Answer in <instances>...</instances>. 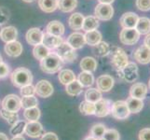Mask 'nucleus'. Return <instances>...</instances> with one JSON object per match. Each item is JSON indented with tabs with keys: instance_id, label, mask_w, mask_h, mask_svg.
I'll list each match as a JSON object with an SVG mask.
<instances>
[{
	"instance_id": "obj_51",
	"label": "nucleus",
	"mask_w": 150,
	"mask_h": 140,
	"mask_svg": "<svg viewBox=\"0 0 150 140\" xmlns=\"http://www.w3.org/2000/svg\"><path fill=\"white\" fill-rule=\"evenodd\" d=\"M99 3H103V4H112L115 0H98Z\"/></svg>"
},
{
	"instance_id": "obj_39",
	"label": "nucleus",
	"mask_w": 150,
	"mask_h": 140,
	"mask_svg": "<svg viewBox=\"0 0 150 140\" xmlns=\"http://www.w3.org/2000/svg\"><path fill=\"white\" fill-rule=\"evenodd\" d=\"M106 130V126L103 123H95L91 126L90 131V136L95 137L96 139L101 138Z\"/></svg>"
},
{
	"instance_id": "obj_28",
	"label": "nucleus",
	"mask_w": 150,
	"mask_h": 140,
	"mask_svg": "<svg viewBox=\"0 0 150 140\" xmlns=\"http://www.w3.org/2000/svg\"><path fill=\"white\" fill-rule=\"evenodd\" d=\"M38 6L44 12L51 13L58 9V0H38Z\"/></svg>"
},
{
	"instance_id": "obj_14",
	"label": "nucleus",
	"mask_w": 150,
	"mask_h": 140,
	"mask_svg": "<svg viewBox=\"0 0 150 140\" xmlns=\"http://www.w3.org/2000/svg\"><path fill=\"white\" fill-rule=\"evenodd\" d=\"M132 57L139 64L147 65L150 63V49L146 46L142 45L133 51Z\"/></svg>"
},
{
	"instance_id": "obj_23",
	"label": "nucleus",
	"mask_w": 150,
	"mask_h": 140,
	"mask_svg": "<svg viewBox=\"0 0 150 140\" xmlns=\"http://www.w3.org/2000/svg\"><path fill=\"white\" fill-rule=\"evenodd\" d=\"M126 103H127L129 109H130V112L133 113V114H137L140 112L144 108V105L143 100L138 99V98L132 97V96L127 98Z\"/></svg>"
},
{
	"instance_id": "obj_16",
	"label": "nucleus",
	"mask_w": 150,
	"mask_h": 140,
	"mask_svg": "<svg viewBox=\"0 0 150 140\" xmlns=\"http://www.w3.org/2000/svg\"><path fill=\"white\" fill-rule=\"evenodd\" d=\"M27 43L33 46H37L42 43L43 39V32L39 28H31L27 31L25 35Z\"/></svg>"
},
{
	"instance_id": "obj_36",
	"label": "nucleus",
	"mask_w": 150,
	"mask_h": 140,
	"mask_svg": "<svg viewBox=\"0 0 150 140\" xmlns=\"http://www.w3.org/2000/svg\"><path fill=\"white\" fill-rule=\"evenodd\" d=\"M79 111L84 116H91L95 113V104L89 101H82L79 105Z\"/></svg>"
},
{
	"instance_id": "obj_27",
	"label": "nucleus",
	"mask_w": 150,
	"mask_h": 140,
	"mask_svg": "<svg viewBox=\"0 0 150 140\" xmlns=\"http://www.w3.org/2000/svg\"><path fill=\"white\" fill-rule=\"evenodd\" d=\"M65 92L70 96H79L83 92V86L79 83V80H76L65 85Z\"/></svg>"
},
{
	"instance_id": "obj_46",
	"label": "nucleus",
	"mask_w": 150,
	"mask_h": 140,
	"mask_svg": "<svg viewBox=\"0 0 150 140\" xmlns=\"http://www.w3.org/2000/svg\"><path fill=\"white\" fill-rule=\"evenodd\" d=\"M9 75V66L4 62L0 63V79H4Z\"/></svg>"
},
{
	"instance_id": "obj_19",
	"label": "nucleus",
	"mask_w": 150,
	"mask_h": 140,
	"mask_svg": "<svg viewBox=\"0 0 150 140\" xmlns=\"http://www.w3.org/2000/svg\"><path fill=\"white\" fill-rule=\"evenodd\" d=\"M66 42L74 50H79L81 48H83V46L86 44L84 35L79 32H75L73 34H71L69 37L67 38Z\"/></svg>"
},
{
	"instance_id": "obj_58",
	"label": "nucleus",
	"mask_w": 150,
	"mask_h": 140,
	"mask_svg": "<svg viewBox=\"0 0 150 140\" xmlns=\"http://www.w3.org/2000/svg\"><path fill=\"white\" fill-rule=\"evenodd\" d=\"M1 29H2V28H1V27H0V33H1Z\"/></svg>"
},
{
	"instance_id": "obj_31",
	"label": "nucleus",
	"mask_w": 150,
	"mask_h": 140,
	"mask_svg": "<svg viewBox=\"0 0 150 140\" xmlns=\"http://www.w3.org/2000/svg\"><path fill=\"white\" fill-rule=\"evenodd\" d=\"M135 29L140 35H147L150 33V19L147 17H139Z\"/></svg>"
},
{
	"instance_id": "obj_44",
	"label": "nucleus",
	"mask_w": 150,
	"mask_h": 140,
	"mask_svg": "<svg viewBox=\"0 0 150 140\" xmlns=\"http://www.w3.org/2000/svg\"><path fill=\"white\" fill-rule=\"evenodd\" d=\"M20 93L23 97L35 95V86H33L32 84H29V85H25L22 88H20Z\"/></svg>"
},
{
	"instance_id": "obj_29",
	"label": "nucleus",
	"mask_w": 150,
	"mask_h": 140,
	"mask_svg": "<svg viewBox=\"0 0 150 140\" xmlns=\"http://www.w3.org/2000/svg\"><path fill=\"white\" fill-rule=\"evenodd\" d=\"M77 80L79 81V83L82 86L87 87V88L92 86L94 82H95L94 76L92 75L91 72H87V71H82L81 73L79 75Z\"/></svg>"
},
{
	"instance_id": "obj_5",
	"label": "nucleus",
	"mask_w": 150,
	"mask_h": 140,
	"mask_svg": "<svg viewBox=\"0 0 150 140\" xmlns=\"http://www.w3.org/2000/svg\"><path fill=\"white\" fill-rule=\"evenodd\" d=\"M55 50H56V53L59 55V57L63 60L64 63H68V64L73 63L77 58L76 50L72 48L67 42H63Z\"/></svg>"
},
{
	"instance_id": "obj_17",
	"label": "nucleus",
	"mask_w": 150,
	"mask_h": 140,
	"mask_svg": "<svg viewBox=\"0 0 150 140\" xmlns=\"http://www.w3.org/2000/svg\"><path fill=\"white\" fill-rule=\"evenodd\" d=\"M139 16L134 12H126L124 13L120 20V23L122 28H135Z\"/></svg>"
},
{
	"instance_id": "obj_35",
	"label": "nucleus",
	"mask_w": 150,
	"mask_h": 140,
	"mask_svg": "<svg viewBox=\"0 0 150 140\" xmlns=\"http://www.w3.org/2000/svg\"><path fill=\"white\" fill-rule=\"evenodd\" d=\"M103 98L102 92L99 91L97 88H89L85 92V100L91 103H96Z\"/></svg>"
},
{
	"instance_id": "obj_12",
	"label": "nucleus",
	"mask_w": 150,
	"mask_h": 140,
	"mask_svg": "<svg viewBox=\"0 0 150 140\" xmlns=\"http://www.w3.org/2000/svg\"><path fill=\"white\" fill-rule=\"evenodd\" d=\"M24 134L31 138H38L42 136L43 125L38 121V122H26V125H25Z\"/></svg>"
},
{
	"instance_id": "obj_33",
	"label": "nucleus",
	"mask_w": 150,
	"mask_h": 140,
	"mask_svg": "<svg viewBox=\"0 0 150 140\" xmlns=\"http://www.w3.org/2000/svg\"><path fill=\"white\" fill-rule=\"evenodd\" d=\"M98 27H99V20L95 16H87L84 18L82 29H83L85 32L96 30Z\"/></svg>"
},
{
	"instance_id": "obj_8",
	"label": "nucleus",
	"mask_w": 150,
	"mask_h": 140,
	"mask_svg": "<svg viewBox=\"0 0 150 140\" xmlns=\"http://www.w3.org/2000/svg\"><path fill=\"white\" fill-rule=\"evenodd\" d=\"M2 108L10 112H19L22 108V101L21 98L16 95H8L4 97L1 103Z\"/></svg>"
},
{
	"instance_id": "obj_57",
	"label": "nucleus",
	"mask_w": 150,
	"mask_h": 140,
	"mask_svg": "<svg viewBox=\"0 0 150 140\" xmlns=\"http://www.w3.org/2000/svg\"><path fill=\"white\" fill-rule=\"evenodd\" d=\"M148 88H149V90H150V80H149V81H148Z\"/></svg>"
},
{
	"instance_id": "obj_30",
	"label": "nucleus",
	"mask_w": 150,
	"mask_h": 140,
	"mask_svg": "<svg viewBox=\"0 0 150 140\" xmlns=\"http://www.w3.org/2000/svg\"><path fill=\"white\" fill-rule=\"evenodd\" d=\"M41 117V111L38 107L26 108L23 111V118L27 122H38Z\"/></svg>"
},
{
	"instance_id": "obj_42",
	"label": "nucleus",
	"mask_w": 150,
	"mask_h": 140,
	"mask_svg": "<svg viewBox=\"0 0 150 140\" xmlns=\"http://www.w3.org/2000/svg\"><path fill=\"white\" fill-rule=\"evenodd\" d=\"M21 101H22V108H23V109L38 106V100L35 95L23 97L22 99H21Z\"/></svg>"
},
{
	"instance_id": "obj_24",
	"label": "nucleus",
	"mask_w": 150,
	"mask_h": 140,
	"mask_svg": "<svg viewBox=\"0 0 150 140\" xmlns=\"http://www.w3.org/2000/svg\"><path fill=\"white\" fill-rule=\"evenodd\" d=\"M97 61L93 57L87 56L84 57L83 59L80 61V68L82 71H87V72H94L97 69Z\"/></svg>"
},
{
	"instance_id": "obj_2",
	"label": "nucleus",
	"mask_w": 150,
	"mask_h": 140,
	"mask_svg": "<svg viewBox=\"0 0 150 140\" xmlns=\"http://www.w3.org/2000/svg\"><path fill=\"white\" fill-rule=\"evenodd\" d=\"M10 80L12 84L17 88H22L25 85L32 84V72L25 67H19L10 74Z\"/></svg>"
},
{
	"instance_id": "obj_20",
	"label": "nucleus",
	"mask_w": 150,
	"mask_h": 140,
	"mask_svg": "<svg viewBox=\"0 0 150 140\" xmlns=\"http://www.w3.org/2000/svg\"><path fill=\"white\" fill-rule=\"evenodd\" d=\"M5 53L9 57H18L23 53V45L19 41L14 40L11 42H8L5 45Z\"/></svg>"
},
{
	"instance_id": "obj_56",
	"label": "nucleus",
	"mask_w": 150,
	"mask_h": 140,
	"mask_svg": "<svg viewBox=\"0 0 150 140\" xmlns=\"http://www.w3.org/2000/svg\"><path fill=\"white\" fill-rule=\"evenodd\" d=\"M1 62H3V58H2L1 54H0V63H1Z\"/></svg>"
},
{
	"instance_id": "obj_26",
	"label": "nucleus",
	"mask_w": 150,
	"mask_h": 140,
	"mask_svg": "<svg viewBox=\"0 0 150 140\" xmlns=\"http://www.w3.org/2000/svg\"><path fill=\"white\" fill-rule=\"evenodd\" d=\"M84 22V16L81 13H73L68 19V24L71 29L80 30L82 29V25Z\"/></svg>"
},
{
	"instance_id": "obj_9",
	"label": "nucleus",
	"mask_w": 150,
	"mask_h": 140,
	"mask_svg": "<svg viewBox=\"0 0 150 140\" xmlns=\"http://www.w3.org/2000/svg\"><path fill=\"white\" fill-rule=\"evenodd\" d=\"M94 15L98 20L101 21H109L114 15V9L110 4L99 3L95 7Z\"/></svg>"
},
{
	"instance_id": "obj_3",
	"label": "nucleus",
	"mask_w": 150,
	"mask_h": 140,
	"mask_svg": "<svg viewBox=\"0 0 150 140\" xmlns=\"http://www.w3.org/2000/svg\"><path fill=\"white\" fill-rule=\"evenodd\" d=\"M111 65L115 67L117 71L121 70L123 67H125L129 64V57L125 50L118 47H112L110 48L109 54Z\"/></svg>"
},
{
	"instance_id": "obj_1",
	"label": "nucleus",
	"mask_w": 150,
	"mask_h": 140,
	"mask_svg": "<svg viewBox=\"0 0 150 140\" xmlns=\"http://www.w3.org/2000/svg\"><path fill=\"white\" fill-rule=\"evenodd\" d=\"M64 65V62L56 53H50L40 61V68L46 74H55Z\"/></svg>"
},
{
	"instance_id": "obj_4",
	"label": "nucleus",
	"mask_w": 150,
	"mask_h": 140,
	"mask_svg": "<svg viewBox=\"0 0 150 140\" xmlns=\"http://www.w3.org/2000/svg\"><path fill=\"white\" fill-rule=\"evenodd\" d=\"M110 114L114 119H116V120L122 121L129 118V116L131 115V112L127 106L126 101L120 100V101H116L112 103Z\"/></svg>"
},
{
	"instance_id": "obj_45",
	"label": "nucleus",
	"mask_w": 150,
	"mask_h": 140,
	"mask_svg": "<svg viewBox=\"0 0 150 140\" xmlns=\"http://www.w3.org/2000/svg\"><path fill=\"white\" fill-rule=\"evenodd\" d=\"M136 8L141 11H148L150 10V0H136Z\"/></svg>"
},
{
	"instance_id": "obj_47",
	"label": "nucleus",
	"mask_w": 150,
	"mask_h": 140,
	"mask_svg": "<svg viewBox=\"0 0 150 140\" xmlns=\"http://www.w3.org/2000/svg\"><path fill=\"white\" fill-rule=\"evenodd\" d=\"M9 19V14L8 10L3 8L0 7V25L6 23Z\"/></svg>"
},
{
	"instance_id": "obj_55",
	"label": "nucleus",
	"mask_w": 150,
	"mask_h": 140,
	"mask_svg": "<svg viewBox=\"0 0 150 140\" xmlns=\"http://www.w3.org/2000/svg\"><path fill=\"white\" fill-rule=\"evenodd\" d=\"M23 1H24V2H26V3H32V2L35 1V0H23Z\"/></svg>"
},
{
	"instance_id": "obj_52",
	"label": "nucleus",
	"mask_w": 150,
	"mask_h": 140,
	"mask_svg": "<svg viewBox=\"0 0 150 140\" xmlns=\"http://www.w3.org/2000/svg\"><path fill=\"white\" fill-rule=\"evenodd\" d=\"M11 140H25V138L22 136V134H20V136H13Z\"/></svg>"
},
{
	"instance_id": "obj_10",
	"label": "nucleus",
	"mask_w": 150,
	"mask_h": 140,
	"mask_svg": "<svg viewBox=\"0 0 150 140\" xmlns=\"http://www.w3.org/2000/svg\"><path fill=\"white\" fill-rule=\"evenodd\" d=\"M35 95L41 98H48L53 95V86L49 80H41L35 86Z\"/></svg>"
},
{
	"instance_id": "obj_11",
	"label": "nucleus",
	"mask_w": 150,
	"mask_h": 140,
	"mask_svg": "<svg viewBox=\"0 0 150 140\" xmlns=\"http://www.w3.org/2000/svg\"><path fill=\"white\" fill-rule=\"evenodd\" d=\"M112 102L109 99L101 98L99 101L95 103V113L94 115L99 118L106 117L110 114Z\"/></svg>"
},
{
	"instance_id": "obj_18",
	"label": "nucleus",
	"mask_w": 150,
	"mask_h": 140,
	"mask_svg": "<svg viewBox=\"0 0 150 140\" xmlns=\"http://www.w3.org/2000/svg\"><path fill=\"white\" fill-rule=\"evenodd\" d=\"M64 42L62 37H58V36H53L49 33H43V39H42V44L46 46L49 50H54L57 49L58 47Z\"/></svg>"
},
{
	"instance_id": "obj_38",
	"label": "nucleus",
	"mask_w": 150,
	"mask_h": 140,
	"mask_svg": "<svg viewBox=\"0 0 150 140\" xmlns=\"http://www.w3.org/2000/svg\"><path fill=\"white\" fill-rule=\"evenodd\" d=\"M50 53V50L46 46H44L42 43L39 44V45L35 46V48L33 50L34 57L37 60H39V61L44 59L45 57L47 56V55H49Z\"/></svg>"
},
{
	"instance_id": "obj_50",
	"label": "nucleus",
	"mask_w": 150,
	"mask_h": 140,
	"mask_svg": "<svg viewBox=\"0 0 150 140\" xmlns=\"http://www.w3.org/2000/svg\"><path fill=\"white\" fill-rule=\"evenodd\" d=\"M144 45L146 46L148 49H150V33L146 35V38L144 39Z\"/></svg>"
},
{
	"instance_id": "obj_15",
	"label": "nucleus",
	"mask_w": 150,
	"mask_h": 140,
	"mask_svg": "<svg viewBox=\"0 0 150 140\" xmlns=\"http://www.w3.org/2000/svg\"><path fill=\"white\" fill-rule=\"evenodd\" d=\"M148 87L142 82H136L130 88V96L144 100L146 97Z\"/></svg>"
},
{
	"instance_id": "obj_25",
	"label": "nucleus",
	"mask_w": 150,
	"mask_h": 140,
	"mask_svg": "<svg viewBox=\"0 0 150 140\" xmlns=\"http://www.w3.org/2000/svg\"><path fill=\"white\" fill-rule=\"evenodd\" d=\"M85 41L88 45L94 47L99 42L102 41V34L98 30H92V31H88L84 35Z\"/></svg>"
},
{
	"instance_id": "obj_41",
	"label": "nucleus",
	"mask_w": 150,
	"mask_h": 140,
	"mask_svg": "<svg viewBox=\"0 0 150 140\" xmlns=\"http://www.w3.org/2000/svg\"><path fill=\"white\" fill-rule=\"evenodd\" d=\"M25 125H26V122L19 120L18 122H15L13 125H11V128H10V131H9L10 134H12L13 136L23 134L24 133Z\"/></svg>"
},
{
	"instance_id": "obj_49",
	"label": "nucleus",
	"mask_w": 150,
	"mask_h": 140,
	"mask_svg": "<svg viewBox=\"0 0 150 140\" xmlns=\"http://www.w3.org/2000/svg\"><path fill=\"white\" fill-rule=\"evenodd\" d=\"M40 140H59V137L55 133L48 132V133L42 134Z\"/></svg>"
},
{
	"instance_id": "obj_40",
	"label": "nucleus",
	"mask_w": 150,
	"mask_h": 140,
	"mask_svg": "<svg viewBox=\"0 0 150 140\" xmlns=\"http://www.w3.org/2000/svg\"><path fill=\"white\" fill-rule=\"evenodd\" d=\"M94 48H95V53L98 56L105 57L109 54L110 46L107 42H105V41H101V42L94 46Z\"/></svg>"
},
{
	"instance_id": "obj_48",
	"label": "nucleus",
	"mask_w": 150,
	"mask_h": 140,
	"mask_svg": "<svg viewBox=\"0 0 150 140\" xmlns=\"http://www.w3.org/2000/svg\"><path fill=\"white\" fill-rule=\"evenodd\" d=\"M139 140H150V128H144L138 134Z\"/></svg>"
},
{
	"instance_id": "obj_54",
	"label": "nucleus",
	"mask_w": 150,
	"mask_h": 140,
	"mask_svg": "<svg viewBox=\"0 0 150 140\" xmlns=\"http://www.w3.org/2000/svg\"><path fill=\"white\" fill-rule=\"evenodd\" d=\"M84 140H97V139L93 136H88L87 137L84 138Z\"/></svg>"
},
{
	"instance_id": "obj_6",
	"label": "nucleus",
	"mask_w": 150,
	"mask_h": 140,
	"mask_svg": "<svg viewBox=\"0 0 150 140\" xmlns=\"http://www.w3.org/2000/svg\"><path fill=\"white\" fill-rule=\"evenodd\" d=\"M140 36L135 28H123L120 34V40L124 45L132 46L138 42Z\"/></svg>"
},
{
	"instance_id": "obj_37",
	"label": "nucleus",
	"mask_w": 150,
	"mask_h": 140,
	"mask_svg": "<svg viewBox=\"0 0 150 140\" xmlns=\"http://www.w3.org/2000/svg\"><path fill=\"white\" fill-rule=\"evenodd\" d=\"M0 116H1L9 125H13L15 122L20 120L19 114L17 112H10V111L4 109V108H2V109L0 110Z\"/></svg>"
},
{
	"instance_id": "obj_43",
	"label": "nucleus",
	"mask_w": 150,
	"mask_h": 140,
	"mask_svg": "<svg viewBox=\"0 0 150 140\" xmlns=\"http://www.w3.org/2000/svg\"><path fill=\"white\" fill-rule=\"evenodd\" d=\"M105 140H120V133L116 129H106L103 136H102Z\"/></svg>"
},
{
	"instance_id": "obj_22",
	"label": "nucleus",
	"mask_w": 150,
	"mask_h": 140,
	"mask_svg": "<svg viewBox=\"0 0 150 140\" xmlns=\"http://www.w3.org/2000/svg\"><path fill=\"white\" fill-rule=\"evenodd\" d=\"M47 33L62 37L64 34V25L59 21H51L47 25Z\"/></svg>"
},
{
	"instance_id": "obj_32",
	"label": "nucleus",
	"mask_w": 150,
	"mask_h": 140,
	"mask_svg": "<svg viewBox=\"0 0 150 140\" xmlns=\"http://www.w3.org/2000/svg\"><path fill=\"white\" fill-rule=\"evenodd\" d=\"M58 77H59L60 82H61L62 84H64V85H67L68 83H70V82H72V81H74V80H76L75 73L72 70H70V69L60 70Z\"/></svg>"
},
{
	"instance_id": "obj_21",
	"label": "nucleus",
	"mask_w": 150,
	"mask_h": 140,
	"mask_svg": "<svg viewBox=\"0 0 150 140\" xmlns=\"http://www.w3.org/2000/svg\"><path fill=\"white\" fill-rule=\"evenodd\" d=\"M18 37V31L16 27L14 26H7L1 29V33H0V38H1L4 42H11V41L16 40Z\"/></svg>"
},
{
	"instance_id": "obj_53",
	"label": "nucleus",
	"mask_w": 150,
	"mask_h": 140,
	"mask_svg": "<svg viewBox=\"0 0 150 140\" xmlns=\"http://www.w3.org/2000/svg\"><path fill=\"white\" fill-rule=\"evenodd\" d=\"M0 140H9L7 134H5L4 133H0Z\"/></svg>"
},
{
	"instance_id": "obj_34",
	"label": "nucleus",
	"mask_w": 150,
	"mask_h": 140,
	"mask_svg": "<svg viewBox=\"0 0 150 140\" xmlns=\"http://www.w3.org/2000/svg\"><path fill=\"white\" fill-rule=\"evenodd\" d=\"M77 0H58V9L63 12H71L76 8Z\"/></svg>"
},
{
	"instance_id": "obj_7",
	"label": "nucleus",
	"mask_w": 150,
	"mask_h": 140,
	"mask_svg": "<svg viewBox=\"0 0 150 140\" xmlns=\"http://www.w3.org/2000/svg\"><path fill=\"white\" fill-rule=\"evenodd\" d=\"M118 77L126 82H134L138 79V66L134 63H130L123 67L120 71H117Z\"/></svg>"
},
{
	"instance_id": "obj_13",
	"label": "nucleus",
	"mask_w": 150,
	"mask_h": 140,
	"mask_svg": "<svg viewBox=\"0 0 150 140\" xmlns=\"http://www.w3.org/2000/svg\"><path fill=\"white\" fill-rule=\"evenodd\" d=\"M114 84H115V80L110 75H102L97 77V89L102 92H108L111 91L112 88L114 87Z\"/></svg>"
}]
</instances>
